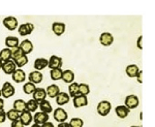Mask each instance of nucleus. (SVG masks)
<instances>
[{"instance_id":"6ab92c4d","label":"nucleus","mask_w":155,"mask_h":127,"mask_svg":"<svg viewBox=\"0 0 155 127\" xmlns=\"http://www.w3.org/2000/svg\"><path fill=\"white\" fill-rule=\"evenodd\" d=\"M46 92H47V95L49 97H51V98H56V96L60 93V89L57 85L52 84L46 89Z\"/></svg>"},{"instance_id":"bb28decb","label":"nucleus","mask_w":155,"mask_h":127,"mask_svg":"<svg viewBox=\"0 0 155 127\" xmlns=\"http://www.w3.org/2000/svg\"><path fill=\"white\" fill-rule=\"evenodd\" d=\"M12 59V50L8 48H5L0 51V60L2 62L8 61Z\"/></svg>"},{"instance_id":"39448f33","label":"nucleus","mask_w":155,"mask_h":127,"mask_svg":"<svg viewBox=\"0 0 155 127\" xmlns=\"http://www.w3.org/2000/svg\"><path fill=\"white\" fill-rule=\"evenodd\" d=\"M2 70H3V73L5 74H12L14 73V71L17 69V65L16 63H15L14 61L12 60H8V61H5L2 63Z\"/></svg>"},{"instance_id":"f257e3e1","label":"nucleus","mask_w":155,"mask_h":127,"mask_svg":"<svg viewBox=\"0 0 155 127\" xmlns=\"http://www.w3.org/2000/svg\"><path fill=\"white\" fill-rule=\"evenodd\" d=\"M112 109V104L107 100H102L97 104V113L101 116H107L110 114Z\"/></svg>"},{"instance_id":"79ce46f5","label":"nucleus","mask_w":155,"mask_h":127,"mask_svg":"<svg viewBox=\"0 0 155 127\" xmlns=\"http://www.w3.org/2000/svg\"><path fill=\"white\" fill-rule=\"evenodd\" d=\"M58 127H71V126H69V123H66V122H60L58 124Z\"/></svg>"},{"instance_id":"a19ab883","label":"nucleus","mask_w":155,"mask_h":127,"mask_svg":"<svg viewBox=\"0 0 155 127\" xmlns=\"http://www.w3.org/2000/svg\"><path fill=\"white\" fill-rule=\"evenodd\" d=\"M41 127H55L54 124L52 123V122H46V123H44L42 125H41Z\"/></svg>"},{"instance_id":"2eb2a0df","label":"nucleus","mask_w":155,"mask_h":127,"mask_svg":"<svg viewBox=\"0 0 155 127\" xmlns=\"http://www.w3.org/2000/svg\"><path fill=\"white\" fill-rule=\"evenodd\" d=\"M28 78H29V82H31V83H33V84H39L42 81L44 77H42V73H41V71L34 70V71H31V73H29Z\"/></svg>"},{"instance_id":"20e7f679","label":"nucleus","mask_w":155,"mask_h":127,"mask_svg":"<svg viewBox=\"0 0 155 127\" xmlns=\"http://www.w3.org/2000/svg\"><path fill=\"white\" fill-rule=\"evenodd\" d=\"M34 30V26L33 24L31 23H25V24H22L19 26V34L21 36H26V35H29V34L32 33V31Z\"/></svg>"},{"instance_id":"cd10ccee","label":"nucleus","mask_w":155,"mask_h":127,"mask_svg":"<svg viewBox=\"0 0 155 127\" xmlns=\"http://www.w3.org/2000/svg\"><path fill=\"white\" fill-rule=\"evenodd\" d=\"M68 91H69V97H76L77 95H79L80 92H79V84L76 83V82H72V83L69 85L68 87Z\"/></svg>"},{"instance_id":"a878e982","label":"nucleus","mask_w":155,"mask_h":127,"mask_svg":"<svg viewBox=\"0 0 155 127\" xmlns=\"http://www.w3.org/2000/svg\"><path fill=\"white\" fill-rule=\"evenodd\" d=\"M38 108L41 109V112L46 113V114H50L53 111V108H52L51 103H50L48 100H46V99L41 101V103H38Z\"/></svg>"},{"instance_id":"1a4fd4ad","label":"nucleus","mask_w":155,"mask_h":127,"mask_svg":"<svg viewBox=\"0 0 155 127\" xmlns=\"http://www.w3.org/2000/svg\"><path fill=\"white\" fill-rule=\"evenodd\" d=\"M87 104H88V98H87V96L79 94V95H77L76 97H74V108L79 109V108H82V106H87Z\"/></svg>"},{"instance_id":"7c9ffc66","label":"nucleus","mask_w":155,"mask_h":127,"mask_svg":"<svg viewBox=\"0 0 155 127\" xmlns=\"http://www.w3.org/2000/svg\"><path fill=\"white\" fill-rule=\"evenodd\" d=\"M6 118H8V120H11L12 122L16 121V120H19V119H20V113H19V112H17L16 109H12L6 113Z\"/></svg>"},{"instance_id":"b1692460","label":"nucleus","mask_w":155,"mask_h":127,"mask_svg":"<svg viewBox=\"0 0 155 127\" xmlns=\"http://www.w3.org/2000/svg\"><path fill=\"white\" fill-rule=\"evenodd\" d=\"M48 60H47L46 58H37L35 61H34V68L36 69V70H42L44 68H46L47 66H48Z\"/></svg>"},{"instance_id":"49530a36","label":"nucleus","mask_w":155,"mask_h":127,"mask_svg":"<svg viewBox=\"0 0 155 127\" xmlns=\"http://www.w3.org/2000/svg\"><path fill=\"white\" fill-rule=\"evenodd\" d=\"M2 96V94H1V89H0V97Z\"/></svg>"},{"instance_id":"5701e85b","label":"nucleus","mask_w":155,"mask_h":127,"mask_svg":"<svg viewBox=\"0 0 155 127\" xmlns=\"http://www.w3.org/2000/svg\"><path fill=\"white\" fill-rule=\"evenodd\" d=\"M140 71L139 67L136 64H130V65H127L125 68V73L129 78H136L137 73Z\"/></svg>"},{"instance_id":"473e14b6","label":"nucleus","mask_w":155,"mask_h":127,"mask_svg":"<svg viewBox=\"0 0 155 127\" xmlns=\"http://www.w3.org/2000/svg\"><path fill=\"white\" fill-rule=\"evenodd\" d=\"M16 63V65L18 67H23L24 65H26L27 63H28V57H27V55H23L22 57H20V58L16 59V60H12Z\"/></svg>"},{"instance_id":"58836bf2","label":"nucleus","mask_w":155,"mask_h":127,"mask_svg":"<svg viewBox=\"0 0 155 127\" xmlns=\"http://www.w3.org/2000/svg\"><path fill=\"white\" fill-rule=\"evenodd\" d=\"M137 82H139L140 84H142L143 83V71L142 70H140L139 73H137Z\"/></svg>"},{"instance_id":"37998d69","label":"nucleus","mask_w":155,"mask_h":127,"mask_svg":"<svg viewBox=\"0 0 155 127\" xmlns=\"http://www.w3.org/2000/svg\"><path fill=\"white\" fill-rule=\"evenodd\" d=\"M3 108H4V100L0 98V111H2Z\"/></svg>"},{"instance_id":"4be33fe9","label":"nucleus","mask_w":155,"mask_h":127,"mask_svg":"<svg viewBox=\"0 0 155 127\" xmlns=\"http://www.w3.org/2000/svg\"><path fill=\"white\" fill-rule=\"evenodd\" d=\"M62 81L64 83H72L74 81V71L71 70V69H66L62 73V78H61Z\"/></svg>"},{"instance_id":"2f4dec72","label":"nucleus","mask_w":155,"mask_h":127,"mask_svg":"<svg viewBox=\"0 0 155 127\" xmlns=\"http://www.w3.org/2000/svg\"><path fill=\"white\" fill-rule=\"evenodd\" d=\"M35 89H36L35 84L31 83V82H28V83H26L23 86V91L25 94H32L35 91Z\"/></svg>"},{"instance_id":"72a5a7b5","label":"nucleus","mask_w":155,"mask_h":127,"mask_svg":"<svg viewBox=\"0 0 155 127\" xmlns=\"http://www.w3.org/2000/svg\"><path fill=\"white\" fill-rule=\"evenodd\" d=\"M24 54V52L22 51V49L18 47V48L12 50V60H16V59L20 58V57H22Z\"/></svg>"},{"instance_id":"f3484780","label":"nucleus","mask_w":155,"mask_h":127,"mask_svg":"<svg viewBox=\"0 0 155 127\" xmlns=\"http://www.w3.org/2000/svg\"><path fill=\"white\" fill-rule=\"evenodd\" d=\"M5 46L8 49H16L20 46L19 38L16 36H7L5 38Z\"/></svg>"},{"instance_id":"de8ad7c7","label":"nucleus","mask_w":155,"mask_h":127,"mask_svg":"<svg viewBox=\"0 0 155 127\" xmlns=\"http://www.w3.org/2000/svg\"><path fill=\"white\" fill-rule=\"evenodd\" d=\"M130 127H142V126H130Z\"/></svg>"},{"instance_id":"4c0bfd02","label":"nucleus","mask_w":155,"mask_h":127,"mask_svg":"<svg viewBox=\"0 0 155 127\" xmlns=\"http://www.w3.org/2000/svg\"><path fill=\"white\" fill-rule=\"evenodd\" d=\"M5 120H6V113L2 109V111H0V124L3 123Z\"/></svg>"},{"instance_id":"4468645a","label":"nucleus","mask_w":155,"mask_h":127,"mask_svg":"<svg viewBox=\"0 0 155 127\" xmlns=\"http://www.w3.org/2000/svg\"><path fill=\"white\" fill-rule=\"evenodd\" d=\"M32 94H33V99L36 100L37 103H41V101L45 100L47 97L46 89H44V88H36L35 91H34Z\"/></svg>"},{"instance_id":"9b49d317","label":"nucleus","mask_w":155,"mask_h":127,"mask_svg":"<svg viewBox=\"0 0 155 127\" xmlns=\"http://www.w3.org/2000/svg\"><path fill=\"white\" fill-rule=\"evenodd\" d=\"M67 117V113L62 108H57L54 111V119L57 122H65Z\"/></svg>"},{"instance_id":"7ed1b4c3","label":"nucleus","mask_w":155,"mask_h":127,"mask_svg":"<svg viewBox=\"0 0 155 127\" xmlns=\"http://www.w3.org/2000/svg\"><path fill=\"white\" fill-rule=\"evenodd\" d=\"M1 94L4 98H9L15 94V87L9 82H5L1 88Z\"/></svg>"},{"instance_id":"393cba45","label":"nucleus","mask_w":155,"mask_h":127,"mask_svg":"<svg viewBox=\"0 0 155 127\" xmlns=\"http://www.w3.org/2000/svg\"><path fill=\"white\" fill-rule=\"evenodd\" d=\"M14 109H16L17 112H19L20 114L23 113L24 111H26V103L23 99H17L14 101V106H12Z\"/></svg>"},{"instance_id":"a18cd8bd","label":"nucleus","mask_w":155,"mask_h":127,"mask_svg":"<svg viewBox=\"0 0 155 127\" xmlns=\"http://www.w3.org/2000/svg\"><path fill=\"white\" fill-rule=\"evenodd\" d=\"M2 63H3V62L0 60V68H2Z\"/></svg>"},{"instance_id":"dca6fc26","label":"nucleus","mask_w":155,"mask_h":127,"mask_svg":"<svg viewBox=\"0 0 155 127\" xmlns=\"http://www.w3.org/2000/svg\"><path fill=\"white\" fill-rule=\"evenodd\" d=\"M33 120V117H32V114L28 111H24L23 113L20 114V121L23 123L24 126L29 125L30 123Z\"/></svg>"},{"instance_id":"0eeeda50","label":"nucleus","mask_w":155,"mask_h":127,"mask_svg":"<svg viewBox=\"0 0 155 127\" xmlns=\"http://www.w3.org/2000/svg\"><path fill=\"white\" fill-rule=\"evenodd\" d=\"M3 25L6 29L12 31L18 26V20L15 18V17H6V18L3 20Z\"/></svg>"},{"instance_id":"c9c22d12","label":"nucleus","mask_w":155,"mask_h":127,"mask_svg":"<svg viewBox=\"0 0 155 127\" xmlns=\"http://www.w3.org/2000/svg\"><path fill=\"white\" fill-rule=\"evenodd\" d=\"M84 121L81 118H72L69 122V126L71 127H83Z\"/></svg>"},{"instance_id":"e433bc0d","label":"nucleus","mask_w":155,"mask_h":127,"mask_svg":"<svg viewBox=\"0 0 155 127\" xmlns=\"http://www.w3.org/2000/svg\"><path fill=\"white\" fill-rule=\"evenodd\" d=\"M11 127H24V125H23V123H22V122L20 121V119H19V120L12 121Z\"/></svg>"},{"instance_id":"f704fd0d","label":"nucleus","mask_w":155,"mask_h":127,"mask_svg":"<svg viewBox=\"0 0 155 127\" xmlns=\"http://www.w3.org/2000/svg\"><path fill=\"white\" fill-rule=\"evenodd\" d=\"M79 92H80V94H82V95L87 96L90 93V87H89V85L84 84V83L79 84Z\"/></svg>"},{"instance_id":"a211bd4d","label":"nucleus","mask_w":155,"mask_h":127,"mask_svg":"<svg viewBox=\"0 0 155 127\" xmlns=\"http://www.w3.org/2000/svg\"><path fill=\"white\" fill-rule=\"evenodd\" d=\"M19 47L22 49V51L24 52L25 55L31 53V52L33 51V44H32L29 39H25V41H23L21 44H20Z\"/></svg>"},{"instance_id":"c85d7f7f","label":"nucleus","mask_w":155,"mask_h":127,"mask_svg":"<svg viewBox=\"0 0 155 127\" xmlns=\"http://www.w3.org/2000/svg\"><path fill=\"white\" fill-rule=\"evenodd\" d=\"M37 108H38V103L36 100H34V99H30L29 101L26 103V111L30 112V113L35 112Z\"/></svg>"},{"instance_id":"f8f14e48","label":"nucleus","mask_w":155,"mask_h":127,"mask_svg":"<svg viewBox=\"0 0 155 127\" xmlns=\"http://www.w3.org/2000/svg\"><path fill=\"white\" fill-rule=\"evenodd\" d=\"M49 120V114L42 113V112H39V113H36L35 115L33 116V121L35 124H38V125H42L44 123L48 122Z\"/></svg>"},{"instance_id":"c756f323","label":"nucleus","mask_w":155,"mask_h":127,"mask_svg":"<svg viewBox=\"0 0 155 127\" xmlns=\"http://www.w3.org/2000/svg\"><path fill=\"white\" fill-rule=\"evenodd\" d=\"M62 70L61 68H56V69H51V73H50V76H51V79L53 81H58V80H61L62 78Z\"/></svg>"},{"instance_id":"ddd939ff","label":"nucleus","mask_w":155,"mask_h":127,"mask_svg":"<svg viewBox=\"0 0 155 127\" xmlns=\"http://www.w3.org/2000/svg\"><path fill=\"white\" fill-rule=\"evenodd\" d=\"M12 77V80H14L16 83H23L25 81V79H26V73H25V71L23 69L18 68L14 71Z\"/></svg>"},{"instance_id":"6e6552de","label":"nucleus","mask_w":155,"mask_h":127,"mask_svg":"<svg viewBox=\"0 0 155 127\" xmlns=\"http://www.w3.org/2000/svg\"><path fill=\"white\" fill-rule=\"evenodd\" d=\"M99 41L102 46L104 47H109L113 44L114 41V37L110 32H104V33L101 34V37H99Z\"/></svg>"},{"instance_id":"ea45409f","label":"nucleus","mask_w":155,"mask_h":127,"mask_svg":"<svg viewBox=\"0 0 155 127\" xmlns=\"http://www.w3.org/2000/svg\"><path fill=\"white\" fill-rule=\"evenodd\" d=\"M142 41H143V36H139V38H137V47L139 48L140 50H142L143 49V44H142Z\"/></svg>"},{"instance_id":"aec40b11","label":"nucleus","mask_w":155,"mask_h":127,"mask_svg":"<svg viewBox=\"0 0 155 127\" xmlns=\"http://www.w3.org/2000/svg\"><path fill=\"white\" fill-rule=\"evenodd\" d=\"M69 99H71V97H69V95L66 92H60L58 95L56 96V103L58 106H63V104L68 103Z\"/></svg>"},{"instance_id":"412c9836","label":"nucleus","mask_w":155,"mask_h":127,"mask_svg":"<svg viewBox=\"0 0 155 127\" xmlns=\"http://www.w3.org/2000/svg\"><path fill=\"white\" fill-rule=\"evenodd\" d=\"M129 111H130V109H127L125 106H118L116 109H115V113H116V115L121 119L126 118L129 114Z\"/></svg>"},{"instance_id":"c03bdc74","label":"nucleus","mask_w":155,"mask_h":127,"mask_svg":"<svg viewBox=\"0 0 155 127\" xmlns=\"http://www.w3.org/2000/svg\"><path fill=\"white\" fill-rule=\"evenodd\" d=\"M31 127H41V125H38V124H35V123H34Z\"/></svg>"},{"instance_id":"423d86ee","label":"nucleus","mask_w":155,"mask_h":127,"mask_svg":"<svg viewBox=\"0 0 155 127\" xmlns=\"http://www.w3.org/2000/svg\"><path fill=\"white\" fill-rule=\"evenodd\" d=\"M48 67L51 69H56V68H61L62 67V58L53 55L50 57V60H48Z\"/></svg>"},{"instance_id":"f03ea898","label":"nucleus","mask_w":155,"mask_h":127,"mask_svg":"<svg viewBox=\"0 0 155 127\" xmlns=\"http://www.w3.org/2000/svg\"><path fill=\"white\" fill-rule=\"evenodd\" d=\"M140 103L139 100V97L137 95H134V94H130V95H127L125 98V104L124 106H126L127 109H136Z\"/></svg>"},{"instance_id":"9d476101","label":"nucleus","mask_w":155,"mask_h":127,"mask_svg":"<svg viewBox=\"0 0 155 127\" xmlns=\"http://www.w3.org/2000/svg\"><path fill=\"white\" fill-rule=\"evenodd\" d=\"M65 29H66V26L64 23L62 22H54L53 25H52V30L57 36H60L65 32Z\"/></svg>"}]
</instances>
